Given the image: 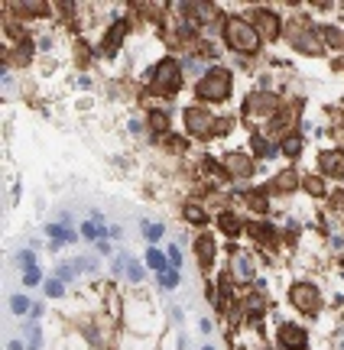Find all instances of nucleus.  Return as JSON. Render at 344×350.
I'll list each match as a JSON object with an SVG mask.
<instances>
[{"label": "nucleus", "instance_id": "19", "mask_svg": "<svg viewBox=\"0 0 344 350\" xmlns=\"http://www.w3.org/2000/svg\"><path fill=\"white\" fill-rule=\"evenodd\" d=\"M149 127H153V130H166V127H169V120H166V114H163V110L149 114Z\"/></svg>", "mask_w": 344, "mask_h": 350}, {"label": "nucleus", "instance_id": "28", "mask_svg": "<svg viewBox=\"0 0 344 350\" xmlns=\"http://www.w3.org/2000/svg\"><path fill=\"white\" fill-rule=\"evenodd\" d=\"M59 279H62V282L71 279V266H59Z\"/></svg>", "mask_w": 344, "mask_h": 350}, {"label": "nucleus", "instance_id": "21", "mask_svg": "<svg viewBox=\"0 0 344 350\" xmlns=\"http://www.w3.org/2000/svg\"><path fill=\"white\" fill-rule=\"evenodd\" d=\"M299 149H302V140H299V136H289V140L282 143V153H289V156H299Z\"/></svg>", "mask_w": 344, "mask_h": 350}, {"label": "nucleus", "instance_id": "25", "mask_svg": "<svg viewBox=\"0 0 344 350\" xmlns=\"http://www.w3.org/2000/svg\"><path fill=\"white\" fill-rule=\"evenodd\" d=\"M273 185H276V188H292V185H296V175H286V172H282V175L273 182Z\"/></svg>", "mask_w": 344, "mask_h": 350}, {"label": "nucleus", "instance_id": "27", "mask_svg": "<svg viewBox=\"0 0 344 350\" xmlns=\"http://www.w3.org/2000/svg\"><path fill=\"white\" fill-rule=\"evenodd\" d=\"M305 188H309L312 194H321V182L318 179H309V182H305Z\"/></svg>", "mask_w": 344, "mask_h": 350}, {"label": "nucleus", "instance_id": "18", "mask_svg": "<svg viewBox=\"0 0 344 350\" xmlns=\"http://www.w3.org/2000/svg\"><path fill=\"white\" fill-rule=\"evenodd\" d=\"M253 269H250V259L247 256H237V279H250Z\"/></svg>", "mask_w": 344, "mask_h": 350}, {"label": "nucleus", "instance_id": "17", "mask_svg": "<svg viewBox=\"0 0 344 350\" xmlns=\"http://www.w3.org/2000/svg\"><path fill=\"white\" fill-rule=\"evenodd\" d=\"M221 227H224V233H231V237L241 233V221H237L234 214H221Z\"/></svg>", "mask_w": 344, "mask_h": 350}, {"label": "nucleus", "instance_id": "29", "mask_svg": "<svg viewBox=\"0 0 344 350\" xmlns=\"http://www.w3.org/2000/svg\"><path fill=\"white\" fill-rule=\"evenodd\" d=\"M7 350H23V344H20V341H10V344H7Z\"/></svg>", "mask_w": 344, "mask_h": 350}, {"label": "nucleus", "instance_id": "6", "mask_svg": "<svg viewBox=\"0 0 344 350\" xmlns=\"http://www.w3.org/2000/svg\"><path fill=\"white\" fill-rule=\"evenodd\" d=\"M185 127H188V133L205 136V133H211V114H205V110H198V107L185 110Z\"/></svg>", "mask_w": 344, "mask_h": 350}, {"label": "nucleus", "instance_id": "5", "mask_svg": "<svg viewBox=\"0 0 344 350\" xmlns=\"http://www.w3.org/2000/svg\"><path fill=\"white\" fill-rule=\"evenodd\" d=\"M305 344H309V337H305V331L299 324H282L279 327V347L282 350H305Z\"/></svg>", "mask_w": 344, "mask_h": 350}, {"label": "nucleus", "instance_id": "24", "mask_svg": "<svg viewBox=\"0 0 344 350\" xmlns=\"http://www.w3.org/2000/svg\"><path fill=\"white\" fill-rule=\"evenodd\" d=\"M127 276H130L133 282H140V279H143V269H140V266H137V263L130 259V263H127Z\"/></svg>", "mask_w": 344, "mask_h": 350}, {"label": "nucleus", "instance_id": "15", "mask_svg": "<svg viewBox=\"0 0 344 350\" xmlns=\"http://www.w3.org/2000/svg\"><path fill=\"white\" fill-rule=\"evenodd\" d=\"M10 311H13V315H26V311H30V298L26 295H10Z\"/></svg>", "mask_w": 344, "mask_h": 350}, {"label": "nucleus", "instance_id": "8", "mask_svg": "<svg viewBox=\"0 0 344 350\" xmlns=\"http://www.w3.org/2000/svg\"><path fill=\"white\" fill-rule=\"evenodd\" d=\"M224 165H227V172L234 175V179H247L253 172V162H250V156H243V153H231L224 159Z\"/></svg>", "mask_w": 344, "mask_h": 350}, {"label": "nucleus", "instance_id": "20", "mask_svg": "<svg viewBox=\"0 0 344 350\" xmlns=\"http://www.w3.org/2000/svg\"><path fill=\"white\" fill-rule=\"evenodd\" d=\"M143 233H146V240L156 243L159 237H163V224H143Z\"/></svg>", "mask_w": 344, "mask_h": 350}, {"label": "nucleus", "instance_id": "11", "mask_svg": "<svg viewBox=\"0 0 344 350\" xmlns=\"http://www.w3.org/2000/svg\"><path fill=\"white\" fill-rule=\"evenodd\" d=\"M124 32H127V23H124V20H120V23H114V30H110L107 32V46H104V52H114V49H117L120 46V39H124Z\"/></svg>", "mask_w": 344, "mask_h": 350}, {"label": "nucleus", "instance_id": "3", "mask_svg": "<svg viewBox=\"0 0 344 350\" xmlns=\"http://www.w3.org/2000/svg\"><path fill=\"white\" fill-rule=\"evenodd\" d=\"M182 85V68L175 59H163V62L153 68V88L163 94H172V91H179Z\"/></svg>", "mask_w": 344, "mask_h": 350}, {"label": "nucleus", "instance_id": "16", "mask_svg": "<svg viewBox=\"0 0 344 350\" xmlns=\"http://www.w3.org/2000/svg\"><path fill=\"white\" fill-rule=\"evenodd\" d=\"M185 218L192 221V224H205V221H208V214H205L198 204H185Z\"/></svg>", "mask_w": 344, "mask_h": 350}, {"label": "nucleus", "instance_id": "9", "mask_svg": "<svg viewBox=\"0 0 344 350\" xmlns=\"http://www.w3.org/2000/svg\"><path fill=\"white\" fill-rule=\"evenodd\" d=\"M318 162H321V169H325V175L344 179V153H321Z\"/></svg>", "mask_w": 344, "mask_h": 350}, {"label": "nucleus", "instance_id": "13", "mask_svg": "<svg viewBox=\"0 0 344 350\" xmlns=\"http://www.w3.org/2000/svg\"><path fill=\"white\" fill-rule=\"evenodd\" d=\"M179 282H182V272L175 269V266H169L166 272H159V286H163V288H175Z\"/></svg>", "mask_w": 344, "mask_h": 350}, {"label": "nucleus", "instance_id": "30", "mask_svg": "<svg viewBox=\"0 0 344 350\" xmlns=\"http://www.w3.org/2000/svg\"><path fill=\"white\" fill-rule=\"evenodd\" d=\"M202 350H214V347H211V344H205V347H202Z\"/></svg>", "mask_w": 344, "mask_h": 350}, {"label": "nucleus", "instance_id": "7", "mask_svg": "<svg viewBox=\"0 0 344 350\" xmlns=\"http://www.w3.org/2000/svg\"><path fill=\"white\" fill-rule=\"evenodd\" d=\"M257 32L266 39H279V16L273 13V10H257Z\"/></svg>", "mask_w": 344, "mask_h": 350}, {"label": "nucleus", "instance_id": "14", "mask_svg": "<svg viewBox=\"0 0 344 350\" xmlns=\"http://www.w3.org/2000/svg\"><path fill=\"white\" fill-rule=\"evenodd\" d=\"M26 334H30V347H26V350H42V331H39L36 321L26 324Z\"/></svg>", "mask_w": 344, "mask_h": 350}, {"label": "nucleus", "instance_id": "12", "mask_svg": "<svg viewBox=\"0 0 344 350\" xmlns=\"http://www.w3.org/2000/svg\"><path fill=\"white\" fill-rule=\"evenodd\" d=\"M146 266H149V269H156V276H159V272H166V269H169V263H166V256H163V253H159L156 247H153V250H146Z\"/></svg>", "mask_w": 344, "mask_h": 350}, {"label": "nucleus", "instance_id": "1", "mask_svg": "<svg viewBox=\"0 0 344 350\" xmlns=\"http://www.w3.org/2000/svg\"><path fill=\"white\" fill-rule=\"evenodd\" d=\"M224 36H227V46L234 49V52H243V55H250L260 49V32L257 26H250L247 20H241V16H231L224 26Z\"/></svg>", "mask_w": 344, "mask_h": 350}, {"label": "nucleus", "instance_id": "2", "mask_svg": "<svg viewBox=\"0 0 344 350\" xmlns=\"http://www.w3.org/2000/svg\"><path fill=\"white\" fill-rule=\"evenodd\" d=\"M227 94H231V71L227 68H211L208 75L198 81V97H205V101H227Z\"/></svg>", "mask_w": 344, "mask_h": 350}, {"label": "nucleus", "instance_id": "26", "mask_svg": "<svg viewBox=\"0 0 344 350\" xmlns=\"http://www.w3.org/2000/svg\"><path fill=\"white\" fill-rule=\"evenodd\" d=\"M179 263H182V250H179V247H169V266H175V269H179Z\"/></svg>", "mask_w": 344, "mask_h": 350}, {"label": "nucleus", "instance_id": "10", "mask_svg": "<svg viewBox=\"0 0 344 350\" xmlns=\"http://www.w3.org/2000/svg\"><path fill=\"white\" fill-rule=\"evenodd\" d=\"M198 259H202V266H211V259H214V240L208 233L198 237Z\"/></svg>", "mask_w": 344, "mask_h": 350}, {"label": "nucleus", "instance_id": "4", "mask_svg": "<svg viewBox=\"0 0 344 350\" xmlns=\"http://www.w3.org/2000/svg\"><path fill=\"white\" fill-rule=\"evenodd\" d=\"M292 305H296L299 311H305V315H312V311H318V305H321V298H318V288L315 286H309V282H296L292 286Z\"/></svg>", "mask_w": 344, "mask_h": 350}, {"label": "nucleus", "instance_id": "22", "mask_svg": "<svg viewBox=\"0 0 344 350\" xmlns=\"http://www.w3.org/2000/svg\"><path fill=\"white\" fill-rule=\"evenodd\" d=\"M46 295H49V298H59V295H62V279H49V282H46Z\"/></svg>", "mask_w": 344, "mask_h": 350}, {"label": "nucleus", "instance_id": "23", "mask_svg": "<svg viewBox=\"0 0 344 350\" xmlns=\"http://www.w3.org/2000/svg\"><path fill=\"white\" fill-rule=\"evenodd\" d=\"M39 279H42V272L36 269V266H33V269H26V272H23V282H26V286H36V282H39Z\"/></svg>", "mask_w": 344, "mask_h": 350}]
</instances>
